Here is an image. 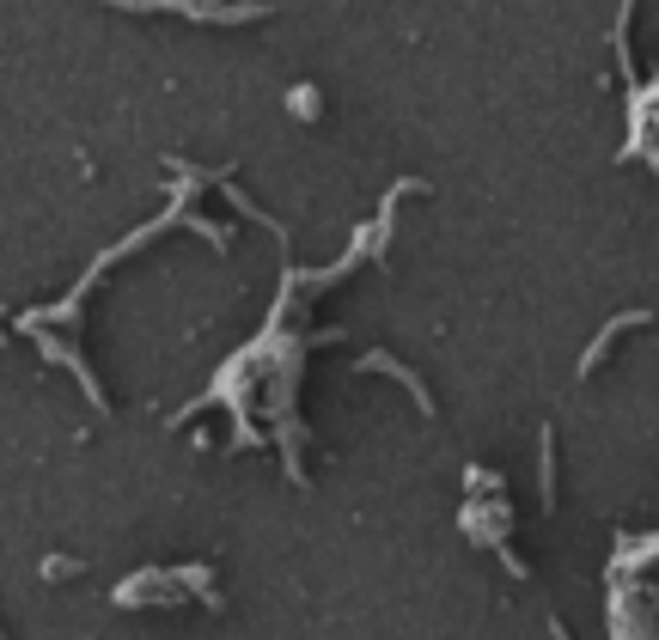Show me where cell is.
<instances>
[{"label": "cell", "mask_w": 659, "mask_h": 640, "mask_svg": "<svg viewBox=\"0 0 659 640\" xmlns=\"http://www.w3.org/2000/svg\"><path fill=\"white\" fill-rule=\"evenodd\" d=\"M458 524L471 531V543L501 549V543H507V524H514V507H507L501 495H483V500H471V507L458 512Z\"/></svg>", "instance_id": "cell-1"}, {"label": "cell", "mask_w": 659, "mask_h": 640, "mask_svg": "<svg viewBox=\"0 0 659 640\" xmlns=\"http://www.w3.org/2000/svg\"><path fill=\"white\" fill-rule=\"evenodd\" d=\"M360 372H385V379H397V384H403V391L409 397H415V403H422V415H434V397H428V384L422 379H415V372H409V366L403 360H397V354H385V348H372V354H360Z\"/></svg>", "instance_id": "cell-2"}, {"label": "cell", "mask_w": 659, "mask_h": 640, "mask_svg": "<svg viewBox=\"0 0 659 640\" xmlns=\"http://www.w3.org/2000/svg\"><path fill=\"white\" fill-rule=\"evenodd\" d=\"M641 324H653V312H641V305H635V312H623V317H611V324L593 336V348L581 354V379H586V372H598V360L611 354V341H617L623 329H641Z\"/></svg>", "instance_id": "cell-3"}, {"label": "cell", "mask_w": 659, "mask_h": 640, "mask_svg": "<svg viewBox=\"0 0 659 640\" xmlns=\"http://www.w3.org/2000/svg\"><path fill=\"white\" fill-rule=\"evenodd\" d=\"M538 488H543V507H555V433H538Z\"/></svg>", "instance_id": "cell-4"}, {"label": "cell", "mask_w": 659, "mask_h": 640, "mask_svg": "<svg viewBox=\"0 0 659 640\" xmlns=\"http://www.w3.org/2000/svg\"><path fill=\"white\" fill-rule=\"evenodd\" d=\"M288 110L312 122V117H317V91H312V86H293V91H288Z\"/></svg>", "instance_id": "cell-5"}]
</instances>
